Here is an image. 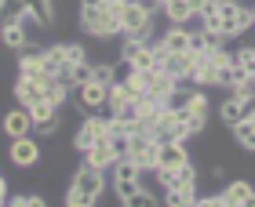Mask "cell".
Returning <instances> with one entry per match:
<instances>
[{
  "instance_id": "4dcf8cb0",
  "label": "cell",
  "mask_w": 255,
  "mask_h": 207,
  "mask_svg": "<svg viewBox=\"0 0 255 207\" xmlns=\"http://www.w3.org/2000/svg\"><path fill=\"white\" fill-rule=\"evenodd\" d=\"M234 59L241 62V69H245L248 76H255V48H245V51H237Z\"/></svg>"
},
{
  "instance_id": "ba28073f",
  "label": "cell",
  "mask_w": 255,
  "mask_h": 207,
  "mask_svg": "<svg viewBox=\"0 0 255 207\" xmlns=\"http://www.w3.org/2000/svg\"><path fill=\"white\" fill-rule=\"evenodd\" d=\"M106 128H110V117H99V113H88L84 117V124L77 128V135H73V145L84 153L88 145H95L99 138H106Z\"/></svg>"
},
{
  "instance_id": "f1b7e54d",
  "label": "cell",
  "mask_w": 255,
  "mask_h": 207,
  "mask_svg": "<svg viewBox=\"0 0 255 207\" xmlns=\"http://www.w3.org/2000/svg\"><path fill=\"white\" fill-rule=\"evenodd\" d=\"M29 113H33V124H40V120H51V117H59V106H51L48 98H40V102H37V106H33Z\"/></svg>"
},
{
  "instance_id": "e575fe53",
  "label": "cell",
  "mask_w": 255,
  "mask_h": 207,
  "mask_svg": "<svg viewBox=\"0 0 255 207\" xmlns=\"http://www.w3.org/2000/svg\"><path fill=\"white\" fill-rule=\"evenodd\" d=\"M219 4H223V0H193V11H197V15H204V11H212Z\"/></svg>"
},
{
  "instance_id": "52a82bcc",
  "label": "cell",
  "mask_w": 255,
  "mask_h": 207,
  "mask_svg": "<svg viewBox=\"0 0 255 207\" xmlns=\"http://www.w3.org/2000/svg\"><path fill=\"white\" fill-rule=\"evenodd\" d=\"M157 153H160V142L153 135H135L131 142H128V160H131L135 167H142V171L157 167Z\"/></svg>"
},
{
  "instance_id": "ffe728a7",
  "label": "cell",
  "mask_w": 255,
  "mask_h": 207,
  "mask_svg": "<svg viewBox=\"0 0 255 207\" xmlns=\"http://www.w3.org/2000/svg\"><path fill=\"white\" fill-rule=\"evenodd\" d=\"M245 117H248V113H245V102H241L237 95H230L223 106H219V120H223L226 128H234V124H237V120H245Z\"/></svg>"
},
{
  "instance_id": "8992f818",
  "label": "cell",
  "mask_w": 255,
  "mask_h": 207,
  "mask_svg": "<svg viewBox=\"0 0 255 207\" xmlns=\"http://www.w3.org/2000/svg\"><path fill=\"white\" fill-rule=\"evenodd\" d=\"M7 160L15 167L22 171H33L40 164V142L33 135H22V138H11V145H7Z\"/></svg>"
},
{
  "instance_id": "9a60e30c",
  "label": "cell",
  "mask_w": 255,
  "mask_h": 207,
  "mask_svg": "<svg viewBox=\"0 0 255 207\" xmlns=\"http://www.w3.org/2000/svg\"><path fill=\"white\" fill-rule=\"evenodd\" d=\"M190 37L193 33L190 29H182V26H171L164 37H160V48H164L168 55H182V51H190Z\"/></svg>"
},
{
  "instance_id": "4fadbf2b",
  "label": "cell",
  "mask_w": 255,
  "mask_h": 207,
  "mask_svg": "<svg viewBox=\"0 0 255 207\" xmlns=\"http://www.w3.org/2000/svg\"><path fill=\"white\" fill-rule=\"evenodd\" d=\"M186 164H190L186 142H179V138H168V142H160V153H157V167H186Z\"/></svg>"
},
{
  "instance_id": "7c38bea8",
  "label": "cell",
  "mask_w": 255,
  "mask_h": 207,
  "mask_svg": "<svg viewBox=\"0 0 255 207\" xmlns=\"http://www.w3.org/2000/svg\"><path fill=\"white\" fill-rule=\"evenodd\" d=\"M117 149H113V142H110V135L106 138H99L95 145H88L84 149V164L88 167H99V171H113V164H117Z\"/></svg>"
},
{
  "instance_id": "d6986e66",
  "label": "cell",
  "mask_w": 255,
  "mask_h": 207,
  "mask_svg": "<svg viewBox=\"0 0 255 207\" xmlns=\"http://www.w3.org/2000/svg\"><path fill=\"white\" fill-rule=\"evenodd\" d=\"M44 98L51 102V106H66V98H69V80L66 76H51L48 84H44Z\"/></svg>"
},
{
  "instance_id": "f546056e",
  "label": "cell",
  "mask_w": 255,
  "mask_h": 207,
  "mask_svg": "<svg viewBox=\"0 0 255 207\" xmlns=\"http://www.w3.org/2000/svg\"><path fill=\"white\" fill-rule=\"evenodd\" d=\"M62 128V113L59 117H51V120H40V124H33V135H40V138H48V135H55Z\"/></svg>"
},
{
  "instance_id": "30bf717a",
  "label": "cell",
  "mask_w": 255,
  "mask_h": 207,
  "mask_svg": "<svg viewBox=\"0 0 255 207\" xmlns=\"http://www.w3.org/2000/svg\"><path fill=\"white\" fill-rule=\"evenodd\" d=\"M15 55H18V76H37V73H44V66H48V48H44V44L26 40V48L15 51Z\"/></svg>"
},
{
  "instance_id": "7a4b0ae2",
  "label": "cell",
  "mask_w": 255,
  "mask_h": 207,
  "mask_svg": "<svg viewBox=\"0 0 255 207\" xmlns=\"http://www.w3.org/2000/svg\"><path fill=\"white\" fill-rule=\"evenodd\" d=\"M80 29L95 40H110V37H121V18H117V11H110V4L80 7Z\"/></svg>"
},
{
  "instance_id": "cb8c5ba5",
  "label": "cell",
  "mask_w": 255,
  "mask_h": 207,
  "mask_svg": "<svg viewBox=\"0 0 255 207\" xmlns=\"http://www.w3.org/2000/svg\"><path fill=\"white\" fill-rule=\"evenodd\" d=\"M22 11H26L22 0H0V29H4V26H15V22L22 18Z\"/></svg>"
},
{
  "instance_id": "74e56055",
  "label": "cell",
  "mask_w": 255,
  "mask_h": 207,
  "mask_svg": "<svg viewBox=\"0 0 255 207\" xmlns=\"http://www.w3.org/2000/svg\"><path fill=\"white\" fill-rule=\"evenodd\" d=\"M106 0H80V7H102Z\"/></svg>"
},
{
  "instance_id": "ab89813d",
  "label": "cell",
  "mask_w": 255,
  "mask_h": 207,
  "mask_svg": "<svg viewBox=\"0 0 255 207\" xmlns=\"http://www.w3.org/2000/svg\"><path fill=\"white\" fill-rule=\"evenodd\" d=\"M248 120H252V124H255V113H252V117H248Z\"/></svg>"
},
{
  "instance_id": "1f68e13d",
  "label": "cell",
  "mask_w": 255,
  "mask_h": 207,
  "mask_svg": "<svg viewBox=\"0 0 255 207\" xmlns=\"http://www.w3.org/2000/svg\"><path fill=\"white\" fill-rule=\"evenodd\" d=\"M11 204L15 207H44V200L37 197V193H18V197H11Z\"/></svg>"
},
{
  "instance_id": "ac0fdd59",
  "label": "cell",
  "mask_w": 255,
  "mask_h": 207,
  "mask_svg": "<svg viewBox=\"0 0 255 207\" xmlns=\"http://www.w3.org/2000/svg\"><path fill=\"white\" fill-rule=\"evenodd\" d=\"M26 40H29V33H26V26H22V22L0 29V44H4L7 51H22V48H26Z\"/></svg>"
},
{
  "instance_id": "5b68a950",
  "label": "cell",
  "mask_w": 255,
  "mask_h": 207,
  "mask_svg": "<svg viewBox=\"0 0 255 207\" xmlns=\"http://www.w3.org/2000/svg\"><path fill=\"white\" fill-rule=\"evenodd\" d=\"M138 189H142V167H135L128 156H121L113 164V193H117V200L128 204Z\"/></svg>"
},
{
  "instance_id": "836d02e7",
  "label": "cell",
  "mask_w": 255,
  "mask_h": 207,
  "mask_svg": "<svg viewBox=\"0 0 255 207\" xmlns=\"http://www.w3.org/2000/svg\"><path fill=\"white\" fill-rule=\"evenodd\" d=\"M186 113V109H182ZM186 128H190V135H201L204 128H208V117H197V113H186Z\"/></svg>"
},
{
  "instance_id": "3957f363",
  "label": "cell",
  "mask_w": 255,
  "mask_h": 207,
  "mask_svg": "<svg viewBox=\"0 0 255 207\" xmlns=\"http://www.w3.org/2000/svg\"><path fill=\"white\" fill-rule=\"evenodd\" d=\"M248 29H252V7H245L241 0H223L219 4V33L226 40H234Z\"/></svg>"
},
{
  "instance_id": "d590c367",
  "label": "cell",
  "mask_w": 255,
  "mask_h": 207,
  "mask_svg": "<svg viewBox=\"0 0 255 207\" xmlns=\"http://www.w3.org/2000/svg\"><path fill=\"white\" fill-rule=\"evenodd\" d=\"M138 4H142L149 15H157V11H164V0H138Z\"/></svg>"
},
{
  "instance_id": "e0dca14e",
  "label": "cell",
  "mask_w": 255,
  "mask_h": 207,
  "mask_svg": "<svg viewBox=\"0 0 255 207\" xmlns=\"http://www.w3.org/2000/svg\"><path fill=\"white\" fill-rule=\"evenodd\" d=\"M164 15L171 26H186L197 11H193V0H164Z\"/></svg>"
},
{
  "instance_id": "6da1fadb",
  "label": "cell",
  "mask_w": 255,
  "mask_h": 207,
  "mask_svg": "<svg viewBox=\"0 0 255 207\" xmlns=\"http://www.w3.org/2000/svg\"><path fill=\"white\" fill-rule=\"evenodd\" d=\"M102 193H106V171L84 164V167L73 175L69 189H66V204H69V207H91Z\"/></svg>"
},
{
  "instance_id": "d6a6232c",
  "label": "cell",
  "mask_w": 255,
  "mask_h": 207,
  "mask_svg": "<svg viewBox=\"0 0 255 207\" xmlns=\"http://www.w3.org/2000/svg\"><path fill=\"white\" fill-rule=\"evenodd\" d=\"M66 62L77 66V62H88V51L80 48V44H66Z\"/></svg>"
},
{
  "instance_id": "83f0119b",
  "label": "cell",
  "mask_w": 255,
  "mask_h": 207,
  "mask_svg": "<svg viewBox=\"0 0 255 207\" xmlns=\"http://www.w3.org/2000/svg\"><path fill=\"white\" fill-rule=\"evenodd\" d=\"M186 113H197V117H208V95L204 91H190V98H186V106H182Z\"/></svg>"
},
{
  "instance_id": "8fae6325",
  "label": "cell",
  "mask_w": 255,
  "mask_h": 207,
  "mask_svg": "<svg viewBox=\"0 0 255 207\" xmlns=\"http://www.w3.org/2000/svg\"><path fill=\"white\" fill-rule=\"evenodd\" d=\"M0 131L7 138H22V135H33V113L26 106H15L0 117Z\"/></svg>"
},
{
  "instance_id": "9c48e42d",
  "label": "cell",
  "mask_w": 255,
  "mask_h": 207,
  "mask_svg": "<svg viewBox=\"0 0 255 207\" xmlns=\"http://www.w3.org/2000/svg\"><path fill=\"white\" fill-rule=\"evenodd\" d=\"M106 102H110V87L99 84V80H88V84L77 87V106H80L84 117H88V113H99Z\"/></svg>"
},
{
  "instance_id": "484cf974",
  "label": "cell",
  "mask_w": 255,
  "mask_h": 207,
  "mask_svg": "<svg viewBox=\"0 0 255 207\" xmlns=\"http://www.w3.org/2000/svg\"><path fill=\"white\" fill-rule=\"evenodd\" d=\"M91 66H95V62H77V66H69V69H66V80H69L73 87L88 84V80H91Z\"/></svg>"
},
{
  "instance_id": "4316f807",
  "label": "cell",
  "mask_w": 255,
  "mask_h": 207,
  "mask_svg": "<svg viewBox=\"0 0 255 207\" xmlns=\"http://www.w3.org/2000/svg\"><path fill=\"white\" fill-rule=\"evenodd\" d=\"M29 11H37V15L48 22V26H55V0H22Z\"/></svg>"
},
{
  "instance_id": "44dd1931",
  "label": "cell",
  "mask_w": 255,
  "mask_h": 207,
  "mask_svg": "<svg viewBox=\"0 0 255 207\" xmlns=\"http://www.w3.org/2000/svg\"><path fill=\"white\" fill-rule=\"evenodd\" d=\"M230 131H234V142H237L241 149H248V153H255V124H252L248 117H245V120H237V124H234Z\"/></svg>"
},
{
  "instance_id": "2e32d148",
  "label": "cell",
  "mask_w": 255,
  "mask_h": 207,
  "mask_svg": "<svg viewBox=\"0 0 255 207\" xmlns=\"http://www.w3.org/2000/svg\"><path fill=\"white\" fill-rule=\"evenodd\" d=\"M223 193H226L230 207H255V189L248 186V182H230Z\"/></svg>"
},
{
  "instance_id": "8d00e7d4",
  "label": "cell",
  "mask_w": 255,
  "mask_h": 207,
  "mask_svg": "<svg viewBox=\"0 0 255 207\" xmlns=\"http://www.w3.org/2000/svg\"><path fill=\"white\" fill-rule=\"evenodd\" d=\"M4 200H7V178L0 175V204H4Z\"/></svg>"
},
{
  "instance_id": "7402d4cb",
  "label": "cell",
  "mask_w": 255,
  "mask_h": 207,
  "mask_svg": "<svg viewBox=\"0 0 255 207\" xmlns=\"http://www.w3.org/2000/svg\"><path fill=\"white\" fill-rule=\"evenodd\" d=\"M48 69L51 76H66V69H69V62H66V44H51L48 48Z\"/></svg>"
},
{
  "instance_id": "d4e9b609",
  "label": "cell",
  "mask_w": 255,
  "mask_h": 207,
  "mask_svg": "<svg viewBox=\"0 0 255 207\" xmlns=\"http://www.w3.org/2000/svg\"><path fill=\"white\" fill-rule=\"evenodd\" d=\"M91 80H99V84L113 87V84H117V66H110V62H95V66H91Z\"/></svg>"
},
{
  "instance_id": "277c9868",
  "label": "cell",
  "mask_w": 255,
  "mask_h": 207,
  "mask_svg": "<svg viewBox=\"0 0 255 207\" xmlns=\"http://www.w3.org/2000/svg\"><path fill=\"white\" fill-rule=\"evenodd\" d=\"M117 18H121V37H153V15L138 0H124Z\"/></svg>"
},
{
  "instance_id": "603a6c76",
  "label": "cell",
  "mask_w": 255,
  "mask_h": 207,
  "mask_svg": "<svg viewBox=\"0 0 255 207\" xmlns=\"http://www.w3.org/2000/svg\"><path fill=\"white\" fill-rule=\"evenodd\" d=\"M128 102H135V91L128 87V84H113V87H110V102H106L110 113H121Z\"/></svg>"
},
{
  "instance_id": "f35d334b",
  "label": "cell",
  "mask_w": 255,
  "mask_h": 207,
  "mask_svg": "<svg viewBox=\"0 0 255 207\" xmlns=\"http://www.w3.org/2000/svg\"><path fill=\"white\" fill-rule=\"evenodd\" d=\"M252 29H255V7H252Z\"/></svg>"
},
{
  "instance_id": "5bb4252c",
  "label": "cell",
  "mask_w": 255,
  "mask_h": 207,
  "mask_svg": "<svg viewBox=\"0 0 255 207\" xmlns=\"http://www.w3.org/2000/svg\"><path fill=\"white\" fill-rule=\"evenodd\" d=\"M40 98H44V87L37 84V80H33V76H18V84H15V102H18V106L33 109Z\"/></svg>"
}]
</instances>
